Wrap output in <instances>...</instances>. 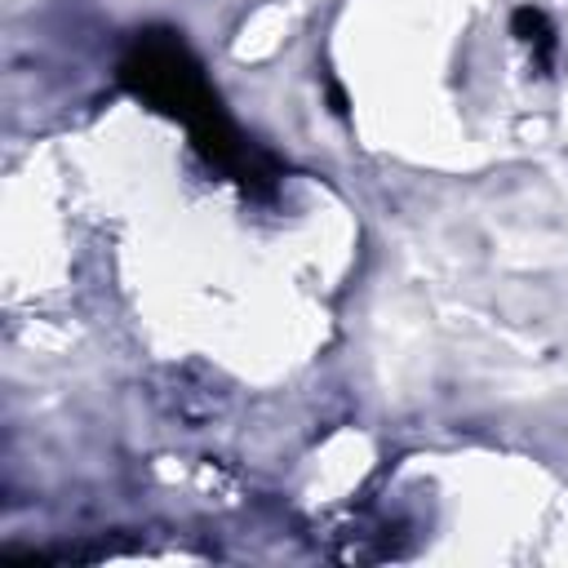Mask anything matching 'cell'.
Masks as SVG:
<instances>
[{
    "label": "cell",
    "instance_id": "6da1fadb",
    "mask_svg": "<svg viewBox=\"0 0 568 568\" xmlns=\"http://www.w3.org/2000/svg\"><path fill=\"white\" fill-rule=\"evenodd\" d=\"M120 80L151 102L155 111L182 120L195 138V146L226 173H235L240 182H262L271 178L266 169H257L253 151L244 146V138L235 133V124L222 115L213 89L200 75V62L186 53V44L173 31H146L138 36V44L129 49V58L120 62Z\"/></svg>",
    "mask_w": 568,
    "mask_h": 568
},
{
    "label": "cell",
    "instance_id": "7a4b0ae2",
    "mask_svg": "<svg viewBox=\"0 0 568 568\" xmlns=\"http://www.w3.org/2000/svg\"><path fill=\"white\" fill-rule=\"evenodd\" d=\"M510 27H515V36L537 53V62L550 67V53H555V27H550V18H546L541 9H532V4H524V9H515Z\"/></svg>",
    "mask_w": 568,
    "mask_h": 568
}]
</instances>
